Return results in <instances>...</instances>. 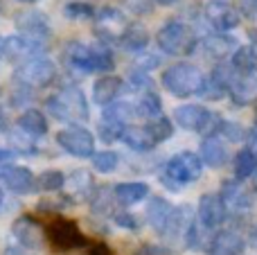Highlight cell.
I'll list each match as a JSON object with an SVG mask.
<instances>
[{"label": "cell", "instance_id": "cell-1", "mask_svg": "<svg viewBox=\"0 0 257 255\" xmlns=\"http://www.w3.org/2000/svg\"><path fill=\"white\" fill-rule=\"evenodd\" d=\"M66 59L79 72H104V75L108 72L111 75V70L115 68V57L111 48L102 41L95 45H84L75 41L66 48Z\"/></svg>", "mask_w": 257, "mask_h": 255}, {"label": "cell", "instance_id": "cell-2", "mask_svg": "<svg viewBox=\"0 0 257 255\" xmlns=\"http://www.w3.org/2000/svg\"><path fill=\"white\" fill-rule=\"evenodd\" d=\"M45 108L54 120L61 122L88 120V102H86V95L81 93V88H77V86H66L57 95L48 97Z\"/></svg>", "mask_w": 257, "mask_h": 255}, {"label": "cell", "instance_id": "cell-3", "mask_svg": "<svg viewBox=\"0 0 257 255\" xmlns=\"http://www.w3.org/2000/svg\"><path fill=\"white\" fill-rule=\"evenodd\" d=\"M205 77L192 63H174L163 72V86L174 97H192L201 93Z\"/></svg>", "mask_w": 257, "mask_h": 255}, {"label": "cell", "instance_id": "cell-4", "mask_svg": "<svg viewBox=\"0 0 257 255\" xmlns=\"http://www.w3.org/2000/svg\"><path fill=\"white\" fill-rule=\"evenodd\" d=\"M156 43L165 54L172 57H185L196 48V34L192 32L190 25L181 21H167L156 34Z\"/></svg>", "mask_w": 257, "mask_h": 255}, {"label": "cell", "instance_id": "cell-5", "mask_svg": "<svg viewBox=\"0 0 257 255\" xmlns=\"http://www.w3.org/2000/svg\"><path fill=\"white\" fill-rule=\"evenodd\" d=\"M203 174V161L201 156H196L194 152H181L165 165L163 183H167V188L181 190L183 185L194 183Z\"/></svg>", "mask_w": 257, "mask_h": 255}, {"label": "cell", "instance_id": "cell-6", "mask_svg": "<svg viewBox=\"0 0 257 255\" xmlns=\"http://www.w3.org/2000/svg\"><path fill=\"white\" fill-rule=\"evenodd\" d=\"M174 120L178 122V126L187 131H196V134H205L208 138L217 136L221 131L223 120L217 115V113L208 111L205 106H199V104H183L174 111Z\"/></svg>", "mask_w": 257, "mask_h": 255}, {"label": "cell", "instance_id": "cell-7", "mask_svg": "<svg viewBox=\"0 0 257 255\" xmlns=\"http://www.w3.org/2000/svg\"><path fill=\"white\" fill-rule=\"evenodd\" d=\"M48 239H50L54 251H61V253L88 246V239H86V235L81 233V228L77 226V221L63 219V217H57V219L50 221Z\"/></svg>", "mask_w": 257, "mask_h": 255}, {"label": "cell", "instance_id": "cell-8", "mask_svg": "<svg viewBox=\"0 0 257 255\" xmlns=\"http://www.w3.org/2000/svg\"><path fill=\"white\" fill-rule=\"evenodd\" d=\"M54 75H57V68L45 57L30 59V61H25L14 72L16 81L21 86H25V88H43V86H48L54 79Z\"/></svg>", "mask_w": 257, "mask_h": 255}, {"label": "cell", "instance_id": "cell-9", "mask_svg": "<svg viewBox=\"0 0 257 255\" xmlns=\"http://www.w3.org/2000/svg\"><path fill=\"white\" fill-rule=\"evenodd\" d=\"M57 143H59V147H63L70 156H77V158H88L95 154L93 134L79 124H70V126H66V129H61L57 134Z\"/></svg>", "mask_w": 257, "mask_h": 255}, {"label": "cell", "instance_id": "cell-10", "mask_svg": "<svg viewBox=\"0 0 257 255\" xmlns=\"http://www.w3.org/2000/svg\"><path fill=\"white\" fill-rule=\"evenodd\" d=\"M5 57L14 61H30L45 52V39H34L27 34H12L3 41Z\"/></svg>", "mask_w": 257, "mask_h": 255}, {"label": "cell", "instance_id": "cell-11", "mask_svg": "<svg viewBox=\"0 0 257 255\" xmlns=\"http://www.w3.org/2000/svg\"><path fill=\"white\" fill-rule=\"evenodd\" d=\"M203 16L208 21V25L212 27L219 34H226V32L235 30L241 23V14L237 12L232 5L223 3V0H212L203 7Z\"/></svg>", "mask_w": 257, "mask_h": 255}, {"label": "cell", "instance_id": "cell-12", "mask_svg": "<svg viewBox=\"0 0 257 255\" xmlns=\"http://www.w3.org/2000/svg\"><path fill=\"white\" fill-rule=\"evenodd\" d=\"M95 21H97V36L102 39V43L108 41H120V36L124 34L126 23H124V14L115 7H104L95 14Z\"/></svg>", "mask_w": 257, "mask_h": 255}, {"label": "cell", "instance_id": "cell-13", "mask_svg": "<svg viewBox=\"0 0 257 255\" xmlns=\"http://www.w3.org/2000/svg\"><path fill=\"white\" fill-rule=\"evenodd\" d=\"M12 233H14V237L18 239V244H21L23 248H30V251H36V248H41L45 244L43 242L45 239L43 226L30 215L18 217L12 226Z\"/></svg>", "mask_w": 257, "mask_h": 255}, {"label": "cell", "instance_id": "cell-14", "mask_svg": "<svg viewBox=\"0 0 257 255\" xmlns=\"http://www.w3.org/2000/svg\"><path fill=\"white\" fill-rule=\"evenodd\" d=\"M221 201L228 210H235V212H244V210H250L253 208V197L250 192L241 185L239 179H228L221 183Z\"/></svg>", "mask_w": 257, "mask_h": 255}, {"label": "cell", "instance_id": "cell-15", "mask_svg": "<svg viewBox=\"0 0 257 255\" xmlns=\"http://www.w3.org/2000/svg\"><path fill=\"white\" fill-rule=\"evenodd\" d=\"M226 212H228V208L223 206L219 194H203L199 199V221L208 230L219 228L226 221Z\"/></svg>", "mask_w": 257, "mask_h": 255}, {"label": "cell", "instance_id": "cell-16", "mask_svg": "<svg viewBox=\"0 0 257 255\" xmlns=\"http://www.w3.org/2000/svg\"><path fill=\"white\" fill-rule=\"evenodd\" d=\"M228 95L237 106H248V104L257 102V70L250 75H237Z\"/></svg>", "mask_w": 257, "mask_h": 255}, {"label": "cell", "instance_id": "cell-17", "mask_svg": "<svg viewBox=\"0 0 257 255\" xmlns=\"http://www.w3.org/2000/svg\"><path fill=\"white\" fill-rule=\"evenodd\" d=\"M244 248H246V242L241 239V235L232 233V230L217 233L208 244L210 255H241Z\"/></svg>", "mask_w": 257, "mask_h": 255}, {"label": "cell", "instance_id": "cell-18", "mask_svg": "<svg viewBox=\"0 0 257 255\" xmlns=\"http://www.w3.org/2000/svg\"><path fill=\"white\" fill-rule=\"evenodd\" d=\"M122 86H124V81H122L120 77H115V75L99 77V79L93 84V99H95V104H99V106H108V104H113V102H115V97L120 95Z\"/></svg>", "mask_w": 257, "mask_h": 255}, {"label": "cell", "instance_id": "cell-19", "mask_svg": "<svg viewBox=\"0 0 257 255\" xmlns=\"http://www.w3.org/2000/svg\"><path fill=\"white\" fill-rule=\"evenodd\" d=\"M66 185H68V190H70V194H68L70 201H86V199H93V194H95L93 176L84 170L70 174V179H66Z\"/></svg>", "mask_w": 257, "mask_h": 255}, {"label": "cell", "instance_id": "cell-20", "mask_svg": "<svg viewBox=\"0 0 257 255\" xmlns=\"http://www.w3.org/2000/svg\"><path fill=\"white\" fill-rule=\"evenodd\" d=\"M201 161H203V165L212 167V170H219V167H223V165H226V161H228L226 145H223L221 140L217 138V136H212V138H205L203 143H201Z\"/></svg>", "mask_w": 257, "mask_h": 255}, {"label": "cell", "instance_id": "cell-21", "mask_svg": "<svg viewBox=\"0 0 257 255\" xmlns=\"http://www.w3.org/2000/svg\"><path fill=\"white\" fill-rule=\"evenodd\" d=\"M122 143L126 145L128 149H133V152H149V149H154L156 145V138L151 136L149 126H124V134H122Z\"/></svg>", "mask_w": 257, "mask_h": 255}, {"label": "cell", "instance_id": "cell-22", "mask_svg": "<svg viewBox=\"0 0 257 255\" xmlns=\"http://www.w3.org/2000/svg\"><path fill=\"white\" fill-rule=\"evenodd\" d=\"M18 27L21 34L34 36V39H48L50 27H48V18L41 12H25L18 16Z\"/></svg>", "mask_w": 257, "mask_h": 255}, {"label": "cell", "instance_id": "cell-23", "mask_svg": "<svg viewBox=\"0 0 257 255\" xmlns=\"http://www.w3.org/2000/svg\"><path fill=\"white\" fill-rule=\"evenodd\" d=\"M172 212H174V208L169 206L167 199L154 197L149 201V206H147V219H149V224L163 235V230L167 228L169 219H172Z\"/></svg>", "mask_w": 257, "mask_h": 255}, {"label": "cell", "instance_id": "cell-24", "mask_svg": "<svg viewBox=\"0 0 257 255\" xmlns=\"http://www.w3.org/2000/svg\"><path fill=\"white\" fill-rule=\"evenodd\" d=\"M115 194V201L122 206H133V203L142 201V199L149 194V185L142 183V181H133V183H117L113 188Z\"/></svg>", "mask_w": 257, "mask_h": 255}, {"label": "cell", "instance_id": "cell-25", "mask_svg": "<svg viewBox=\"0 0 257 255\" xmlns=\"http://www.w3.org/2000/svg\"><path fill=\"white\" fill-rule=\"evenodd\" d=\"M5 183L12 192L16 194H27L36 188V179L32 176V172L27 167H21V165H14L12 172L5 176Z\"/></svg>", "mask_w": 257, "mask_h": 255}, {"label": "cell", "instance_id": "cell-26", "mask_svg": "<svg viewBox=\"0 0 257 255\" xmlns=\"http://www.w3.org/2000/svg\"><path fill=\"white\" fill-rule=\"evenodd\" d=\"M18 129H21L23 134L32 136V138L45 136L48 134V117L41 111H36V108H30V111H25L18 117Z\"/></svg>", "mask_w": 257, "mask_h": 255}, {"label": "cell", "instance_id": "cell-27", "mask_svg": "<svg viewBox=\"0 0 257 255\" xmlns=\"http://www.w3.org/2000/svg\"><path fill=\"white\" fill-rule=\"evenodd\" d=\"M230 66L235 68L237 75H250V72L257 70V52L253 45H241V48H235L230 59Z\"/></svg>", "mask_w": 257, "mask_h": 255}, {"label": "cell", "instance_id": "cell-28", "mask_svg": "<svg viewBox=\"0 0 257 255\" xmlns=\"http://www.w3.org/2000/svg\"><path fill=\"white\" fill-rule=\"evenodd\" d=\"M120 43L124 45L126 50H131V52H140V50H145L147 43H149V32H147L140 23H131V25H126L124 34L120 36Z\"/></svg>", "mask_w": 257, "mask_h": 255}, {"label": "cell", "instance_id": "cell-29", "mask_svg": "<svg viewBox=\"0 0 257 255\" xmlns=\"http://www.w3.org/2000/svg\"><path fill=\"white\" fill-rule=\"evenodd\" d=\"M138 115L136 106L131 102H113L108 106H104V120L115 122V124L128 126V122Z\"/></svg>", "mask_w": 257, "mask_h": 255}, {"label": "cell", "instance_id": "cell-30", "mask_svg": "<svg viewBox=\"0 0 257 255\" xmlns=\"http://www.w3.org/2000/svg\"><path fill=\"white\" fill-rule=\"evenodd\" d=\"M136 111H138V115L147 117L149 122L151 120H158V117H163V102H160V97L156 93L147 90V93L140 97V102H138Z\"/></svg>", "mask_w": 257, "mask_h": 255}, {"label": "cell", "instance_id": "cell-31", "mask_svg": "<svg viewBox=\"0 0 257 255\" xmlns=\"http://www.w3.org/2000/svg\"><path fill=\"white\" fill-rule=\"evenodd\" d=\"M232 48H235V39H232V36H226V34L208 36V39L203 41V50L212 59H223Z\"/></svg>", "mask_w": 257, "mask_h": 255}, {"label": "cell", "instance_id": "cell-32", "mask_svg": "<svg viewBox=\"0 0 257 255\" xmlns=\"http://www.w3.org/2000/svg\"><path fill=\"white\" fill-rule=\"evenodd\" d=\"M257 174V156L250 154L248 149H241L239 154L235 156V176L239 181L248 179V176Z\"/></svg>", "mask_w": 257, "mask_h": 255}, {"label": "cell", "instance_id": "cell-33", "mask_svg": "<svg viewBox=\"0 0 257 255\" xmlns=\"http://www.w3.org/2000/svg\"><path fill=\"white\" fill-rule=\"evenodd\" d=\"M63 185H66V176L59 170H48L36 176V188L43 190V192H59Z\"/></svg>", "mask_w": 257, "mask_h": 255}, {"label": "cell", "instance_id": "cell-34", "mask_svg": "<svg viewBox=\"0 0 257 255\" xmlns=\"http://www.w3.org/2000/svg\"><path fill=\"white\" fill-rule=\"evenodd\" d=\"M205 233H208V228H205L201 221H190V226H187L185 230V244L187 248H194V251H199V248H205Z\"/></svg>", "mask_w": 257, "mask_h": 255}, {"label": "cell", "instance_id": "cell-35", "mask_svg": "<svg viewBox=\"0 0 257 255\" xmlns=\"http://www.w3.org/2000/svg\"><path fill=\"white\" fill-rule=\"evenodd\" d=\"M117 165H120V156H117L115 152H111V149L99 152V154H95L93 156V167L97 172H102V174H111Z\"/></svg>", "mask_w": 257, "mask_h": 255}, {"label": "cell", "instance_id": "cell-36", "mask_svg": "<svg viewBox=\"0 0 257 255\" xmlns=\"http://www.w3.org/2000/svg\"><path fill=\"white\" fill-rule=\"evenodd\" d=\"M63 16L70 21H88L95 16V9L90 3H68L63 7Z\"/></svg>", "mask_w": 257, "mask_h": 255}, {"label": "cell", "instance_id": "cell-37", "mask_svg": "<svg viewBox=\"0 0 257 255\" xmlns=\"http://www.w3.org/2000/svg\"><path fill=\"white\" fill-rule=\"evenodd\" d=\"M147 126H149L151 136L156 138V143H165V140H169V138H172V134H174L172 122H169L165 115L158 117V120H151Z\"/></svg>", "mask_w": 257, "mask_h": 255}, {"label": "cell", "instance_id": "cell-38", "mask_svg": "<svg viewBox=\"0 0 257 255\" xmlns=\"http://www.w3.org/2000/svg\"><path fill=\"white\" fill-rule=\"evenodd\" d=\"M97 131H99V138L104 140V143H115V140H122V134H124V126L122 124H115V122H108V120H104L102 124L97 126Z\"/></svg>", "mask_w": 257, "mask_h": 255}, {"label": "cell", "instance_id": "cell-39", "mask_svg": "<svg viewBox=\"0 0 257 255\" xmlns=\"http://www.w3.org/2000/svg\"><path fill=\"white\" fill-rule=\"evenodd\" d=\"M111 197H115V194L106 192L104 188L95 190L93 199H90V203H93V210H95V212H102V215H106V212L111 210Z\"/></svg>", "mask_w": 257, "mask_h": 255}, {"label": "cell", "instance_id": "cell-40", "mask_svg": "<svg viewBox=\"0 0 257 255\" xmlns=\"http://www.w3.org/2000/svg\"><path fill=\"white\" fill-rule=\"evenodd\" d=\"M223 95H226V90L223 88H219L217 84H214L210 77H205V81H203V86H201V93H199V97H203V99H212V102H217V99H221Z\"/></svg>", "mask_w": 257, "mask_h": 255}, {"label": "cell", "instance_id": "cell-41", "mask_svg": "<svg viewBox=\"0 0 257 255\" xmlns=\"http://www.w3.org/2000/svg\"><path fill=\"white\" fill-rule=\"evenodd\" d=\"M219 134H221V136H226V138L230 140V143H239V140L246 136V131L241 129V126L237 124V122H226V120H223L221 131H219Z\"/></svg>", "mask_w": 257, "mask_h": 255}, {"label": "cell", "instance_id": "cell-42", "mask_svg": "<svg viewBox=\"0 0 257 255\" xmlns=\"http://www.w3.org/2000/svg\"><path fill=\"white\" fill-rule=\"evenodd\" d=\"M14 158H16V154H14L12 149H3V147H0V179H5V176L12 172Z\"/></svg>", "mask_w": 257, "mask_h": 255}, {"label": "cell", "instance_id": "cell-43", "mask_svg": "<svg viewBox=\"0 0 257 255\" xmlns=\"http://www.w3.org/2000/svg\"><path fill=\"white\" fill-rule=\"evenodd\" d=\"M136 255H174L169 248L160 246V244H142L136 251Z\"/></svg>", "mask_w": 257, "mask_h": 255}, {"label": "cell", "instance_id": "cell-44", "mask_svg": "<svg viewBox=\"0 0 257 255\" xmlns=\"http://www.w3.org/2000/svg\"><path fill=\"white\" fill-rule=\"evenodd\" d=\"M115 224L122 226V228H128V230H138V228H140L138 219L133 215H128V212H120V215H115Z\"/></svg>", "mask_w": 257, "mask_h": 255}, {"label": "cell", "instance_id": "cell-45", "mask_svg": "<svg viewBox=\"0 0 257 255\" xmlns=\"http://www.w3.org/2000/svg\"><path fill=\"white\" fill-rule=\"evenodd\" d=\"M131 84L136 86V88H149V86H151V79L145 75V72L133 70V72H131Z\"/></svg>", "mask_w": 257, "mask_h": 255}, {"label": "cell", "instance_id": "cell-46", "mask_svg": "<svg viewBox=\"0 0 257 255\" xmlns=\"http://www.w3.org/2000/svg\"><path fill=\"white\" fill-rule=\"evenodd\" d=\"M241 14L250 21H257V0H241Z\"/></svg>", "mask_w": 257, "mask_h": 255}, {"label": "cell", "instance_id": "cell-47", "mask_svg": "<svg viewBox=\"0 0 257 255\" xmlns=\"http://www.w3.org/2000/svg\"><path fill=\"white\" fill-rule=\"evenodd\" d=\"M86 248H88V255H113V251L104 242H93V244H88Z\"/></svg>", "mask_w": 257, "mask_h": 255}, {"label": "cell", "instance_id": "cell-48", "mask_svg": "<svg viewBox=\"0 0 257 255\" xmlns=\"http://www.w3.org/2000/svg\"><path fill=\"white\" fill-rule=\"evenodd\" d=\"M246 149L257 156V129H250L248 134H246Z\"/></svg>", "mask_w": 257, "mask_h": 255}, {"label": "cell", "instance_id": "cell-49", "mask_svg": "<svg viewBox=\"0 0 257 255\" xmlns=\"http://www.w3.org/2000/svg\"><path fill=\"white\" fill-rule=\"evenodd\" d=\"M248 242H250V246L257 251V224L250 228V235H248Z\"/></svg>", "mask_w": 257, "mask_h": 255}, {"label": "cell", "instance_id": "cell-50", "mask_svg": "<svg viewBox=\"0 0 257 255\" xmlns=\"http://www.w3.org/2000/svg\"><path fill=\"white\" fill-rule=\"evenodd\" d=\"M5 255H30V253H25V251H21V248H7V251H5Z\"/></svg>", "mask_w": 257, "mask_h": 255}, {"label": "cell", "instance_id": "cell-51", "mask_svg": "<svg viewBox=\"0 0 257 255\" xmlns=\"http://www.w3.org/2000/svg\"><path fill=\"white\" fill-rule=\"evenodd\" d=\"M5 129H7V115H5V113L0 111V134H3Z\"/></svg>", "mask_w": 257, "mask_h": 255}, {"label": "cell", "instance_id": "cell-52", "mask_svg": "<svg viewBox=\"0 0 257 255\" xmlns=\"http://www.w3.org/2000/svg\"><path fill=\"white\" fill-rule=\"evenodd\" d=\"M156 3H158V5H163V7H169V5H174V3H176V0H156Z\"/></svg>", "mask_w": 257, "mask_h": 255}, {"label": "cell", "instance_id": "cell-53", "mask_svg": "<svg viewBox=\"0 0 257 255\" xmlns=\"http://www.w3.org/2000/svg\"><path fill=\"white\" fill-rule=\"evenodd\" d=\"M18 3H36V0H18Z\"/></svg>", "mask_w": 257, "mask_h": 255}, {"label": "cell", "instance_id": "cell-54", "mask_svg": "<svg viewBox=\"0 0 257 255\" xmlns=\"http://www.w3.org/2000/svg\"><path fill=\"white\" fill-rule=\"evenodd\" d=\"M255 192H257V174H255Z\"/></svg>", "mask_w": 257, "mask_h": 255}, {"label": "cell", "instance_id": "cell-55", "mask_svg": "<svg viewBox=\"0 0 257 255\" xmlns=\"http://www.w3.org/2000/svg\"><path fill=\"white\" fill-rule=\"evenodd\" d=\"M0 203H3V190H0Z\"/></svg>", "mask_w": 257, "mask_h": 255}, {"label": "cell", "instance_id": "cell-56", "mask_svg": "<svg viewBox=\"0 0 257 255\" xmlns=\"http://www.w3.org/2000/svg\"><path fill=\"white\" fill-rule=\"evenodd\" d=\"M0 52H3V39H0Z\"/></svg>", "mask_w": 257, "mask_h": 255}, {"label": "cell", "instance_id": "cell-57", "mask_svg": "<svg viewBox=\"0 0 257 255\" xmlns=\"http://www.w3.org/2000/svg\"><path fill=\"white\" fill-rule=\"evenodd\" d=\"M255 129H257V117H255Z\"/></svg>", "mask_w": 257, "mask_h": 255}]
</instances>
